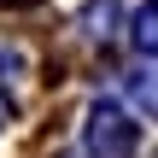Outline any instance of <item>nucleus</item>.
<instances>
[{
  "label": "nucleus",
  "instance_id": "1",
  "mask_svg": "<svg viewBox=\"0 0 158 158\" xmlns=\"http://www.w3.org/2000/svg\"><path fill=\"white\" fill-rule=\"evenodd\" d=\"M135 123L111 106V100H100L94 111H88V158H135Z\"/></svg>",
  "mask_w": 158,
  "mask_h": 158
},
{
  "label": "nucleus",
  "instance_id": "2",
  "mask_svg": "<svg viewBox=\"0 0 158 158\" xmlns=\"http://www.w3.org/2000/svg\"><path fill=\"white\" fill-rule=\"evenodd\" d=\"M129 35H135L141 53H158V6H141V12L129 18Z\"/></svg>",
  "mask_w": 158,
  "mask_h": 158
},
{
  "label": "nucleus",
  "instance_id": "3",
  "mask_svg": "<svg viewBox=\"0 0 158 158\" xmlns=\"http://www.w3.org/2000/svg\"><path fill=\"white\" fill-rule=\"evenodd\" d=\"M129 94H135V106L147 117H158V70H135L129 76Z\"/></svg>",
  "mask_w": 158,
  "mask_h": 158
},
{
  "label": "nucleus",
  "instance_id": "4",
  "mask_svg": "<svg viewBox=\"0 0 158 158\" xmlns=\"http://www.w3.org/2000/svg\"><path fill=\"white\" fill-rule=\"evenodd\" d=\"M0 6H41V0H0Z\"/></svg>",
  "mask_w": 158,
  "mask_h": 158
}]
</instances>
